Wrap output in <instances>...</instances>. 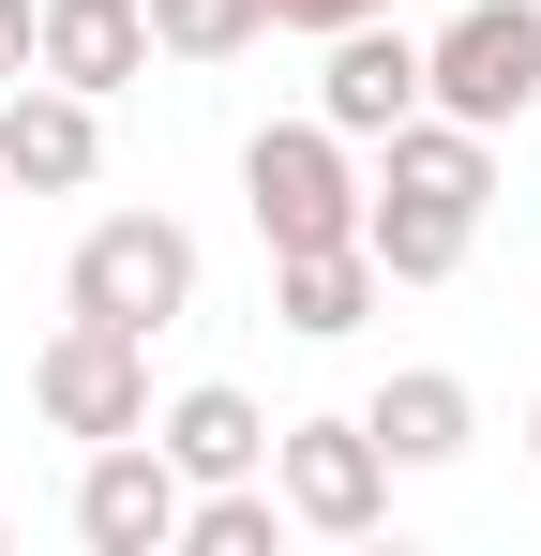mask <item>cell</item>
<instances>
[{"label":"cell","instance_id":"obj_5","mask_svg":"<svg viewBox=\"0 0 541 556\" xmlns=\"http://www.w3.org/2000/svg\"><path fill=\"white\" fill-rule=\"evenodd\" d=\"M30 406L61 421V437H151V331H105V316H61L46 346H30Z\"/></svg>","mask_w":541,"mask_h":556},{"label":"cell","instance_id":"obj_1","mask_svg":"<svg viewBox=\"0 0 541 556\" xmlns=\"http://www.w3.org/2000/svg\"><path fill=\"white\" fill-rule=\"evenodd\" d=\"M481 195H496V136L451 121V105H406L361 166V256L391 286H451L466 241H481Z\"/></svg>","mask_w":541,"mask_h":556},{"label":"cell","instance_id":"obj_19","mask_svg":"<svg viewBox=\"0 0 541 556\" xmlns=\"http://www.w3.org/2000/svg\"><path fill=\"white\" fill-rule=\"evenodd\" d=\"M0 542H15V527H0Z\"/></svg>","mask_w":541,"mask_h":556},{"label":"cell","instance_id":"obj_6","mask_svg":"<svg viewBox=\"0 0 541 556\" xmlns=\"http://www.w3.org/2000/svg\"><path fill=\"white\" fill-rule=\"evenodd\" d=\"M422 91L451 121H481V136H512L541 105V0H466L437 46H422Z\"/></svg>","mask_w":541,"mask_h":556},{"label":"cell","instance_id":"obj_4","mask_svg":"<svg viewBox=\"0 0 541 556\" xmlns=\"http://www.w3.org/2000/svg\"><path fill=\"white\" fill-rule=\"evenodd\" d=\"M61 316H105V331H180V316H196V226H166V211H90L76 271H61Z\"/></svg>","mask_w":541,"mask_h":556},{"label":"cell","instance_id":"obj_8","mask_svg":"<svg viewBox=\"0 0 541 556\" xmlns=\"http://www.w3.org/2000/svg\"><path fill=\"white\" fill-rule=\"evenodd\" d=\"M0 181L15 195H90L105 181V105L61 91V76H15L0 91Z\"/></svg>","mask_w":541,"mask_h":556},{"label":"cell","instance_id":"obj_18","mask_svg":"<svg viewBox=\"0 0 541 556\" xmlns=\"http://www.w3.org/2000/svg\"><path fill=\"white\" fill-rule=\"evenodd\" d=\"M527 452H541V406H527Z\"/></svg>","mask_w":541,"mask_h":556},{"label":"cell","instance_id":"obj_15","mask_svg":"<svg viewBox=\"0 0 541 556\" xmlns=\"http://www.w3.org/2000/svg\"><path fill=\"white\" fill-rule=\"evenodd\" d=\"M256 30H270V0H151V46L166 61H241Z\"/></svg>","mask_w":541,"mask_h":556},{"label":"cell","instance_id":"obj_11","mask_svg":"<svg viewBox=\"0 0 541 556\" xmlns=\"http://www.w3.org/2000/svg\"><path fill=\"white\" fill-rule=\"evenodd\" d=\"M151 437H166L180 481H256V466H270V406H256V391H226V376H196V391L151 406Z\"/></svg>","mask_w":541,"mask_h":556},{"label":"cell","instance_id":"obj_2","mask_svg":"<svg viewBox=\"0 0 541 556\" xmlns=\"http://www.w3.org/2000/svg\"><path fill=\"white\" fill-rule=\"evenodd\" d=\"M241 211H256L270 256L361 241V136H331V121H256V136H241Z\"/></svg>","mask_w":541,"mask_h":556},{"label":"cell","instance_id":"obj_16","mask_svg":"<svg viewBox=\"0 0 541 556\" xmlns=\"http://www.w3.org/2000/svg\"><path fill=\"white\" fill-rule=\"evenodd\" d=\"M361 15H391V0H286L270 30H316V46H331V30H361Z\"/></svg>","mask_w":541,"mask_h":556},{"label":"cell","instance_id":"obj_3","mask_svg":"<svg viewBox=\"0 0 541 556\" xmlns=\"http://www.w3.org/2000/svg\"><path fill=\"white\" fill-rule=\"evenodd\" d=\"M391 481H406V466L376 452V421H361V406L270 421V496H286V527H301V542H376V527H391Z\"/></svg>","mask_w":541,"mask_h":556},{"label":"cell","instance_id":"obj_20","mask_svg":"<svg viewBox=\"0 0 541 556\" xmlns=\"http://www.w3.org/2000/svg\"><path fill=\"white\" fill-rule=\"evenodd\" d=\"M270 15H286V0H270Z\"/></svg>","mask_w":541,"mask_h":556},{"label":"cell","instance_id":"obj_14","mask_svg":"<svg viewBox=\"0 0 541 556\" xmlns=\"http://www.w3.org/2000/svg\"><path fill=\"white\" fill-rule=\"evenodd\" d=\"M286 542V496H270V466L256 481H196V511H180V556H270Z\"/></svg>","mask_w":541,"mask_h":556},{"label":"cell","instance_id":"obj_12","mask_svg":"<svg viewBox=\"0 0 541 556\" xmlns=\"http://www.w3.org/2000/svg\"><path fill=\"white\" fill-rule=\"evenodd\" d=\"M391 301V271L361 256V241H316V256H270V316L301 331V346H347L361 316Z\"/></svg>","mask_w":541,"mask_h":556},{"label":"cell","instance_id":"obj_13","mask_svg":"<svg viewBox=\"0 0 541 556\" xmlns=\"http://www.w3.org/2000/svg\"><path fill=\"white\" fill-rule=\"evenodd\" d=\"M361 421H376V452H391V466H466V437H481V391H466L451 362H406L376 406H361Z\"/></svg>","mask_w":541,"mask_h":556},{"label":"cell","instance_id":"obj_7","mask_svg":"<svg viewBox=\"0 0 541 556\" xmlns=\"http://www.w3.org/2000/svg\"><path fill=\"white\" fill-rule=\"evenodd\" d=\"M196 481L166 466V437H90L76 452V542L90 556H180Z\"/></svg>","mask_w":541,"mask_h":556},{"label":"cell","instance_id":"obj_10","mask_svg":"<svg viewBox=\"0 0 541 556\" xmlns=\"http://www.w3.org/2000/svg\"><path fill=\"white\" fill-rule=\"evenodd\" d=\"M166 46H151V0H30V76H61V91H136Z\"/></svg>","mask_w":541,"mask_h":556},{"label":"cell","instance_id":"obj_17","mask_svg":"<svg viewBox=\"0 0 541 556\" xmlns=\"http://www.w3.org/2000/svg\"><path fill=\"white\" fill-rule=\"evenodd\" d=\"M30 76V0H0V91Z\"/></svg>","mask_w":541,"mask_h":556},{"label":"cell","instance_id":"obj_9","mask_svg":"<svg viewBox=\"0 0 541 556\" xmlns=\"http://www.w3.org/2000/svg\"><path fill=\"white\" fill-rule=\"evenodd\" d=\"M406 105H437V91H422V30H406V15H361V30H331V61H316V121L376 151Z\"/></svg>","mask_w":541,"mask_h":556}]
</instances>
